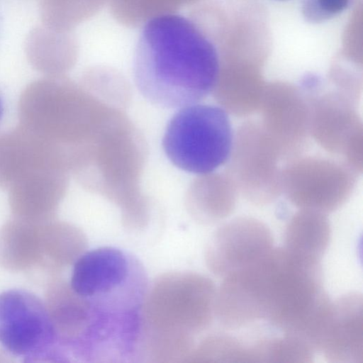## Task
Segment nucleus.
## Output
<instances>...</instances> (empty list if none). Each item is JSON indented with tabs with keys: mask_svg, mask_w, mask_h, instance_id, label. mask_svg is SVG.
<instances>
[{
	"mask_svg": "<svg viewBox=\"0 0 363 363\" xmlns=\"http://www.w3.org/2000/svg\"><path fill=\"white\" fill-rule=\"evenodd\" d=\"M220 60L214 43L193 19L160 14L143 27L133 60L141 95L163 108L197 104L213 91Z\"/></svg>",
	"mask_w": 363,
	"mask_h": 363,
	"instance_id": "f257e3e1",
	"label": "nucleus"
},
{
	"mask_svg": "<svg viewBox=\"0 0 363 363\" xmlns=\"http://www.w3.org/2000/svg\"><path fill=\"white\" fill-rule=\"evenodd\" d=\"M216 294L213 281L199 273L158 276L149 284L141 308L142 347L160 359H186L194 347V335L213 321Z\"/></svg>",
	"mask_w": 363,
	"mask_h": 363,
	"instance_id": "f03ea898",
	"label": "nucleus"
},
{
	"mask_svg": "<svg viewBox=\"0 0 363 363\" xmlns=\"http://www.w3.org/2000/svg\"><path fill=\"white\" fill-rule=\"evenodd\" d=\"M69 284L91 306L115 314L140 312L149 286L143 264L114 247L85 251L74 263Z\"/></svg>",
	"mask_w": 363,
	"mask_h": 363,
	"instance_id": "7ed1b4c3",
	"label": "nucleus"
},
{
	"mask_svg": "<svg viewBox=\"0 0 363 363\" xmlns=\"http://www.w3.org/2000/svg\"><path fill=\"white\" fill-rule=\"evenodd\" d=\"M233 135L228 113L223 108L197 103L181 108L171 118L162 147L174 166L204 175L226 163Z\"/></svg>",
	"mask_w": 363,
	"mask_h": 363,
	"instance_id": "20e7f679",
	"label": "nucleus"
},
{
	"mask_svg": "<svg viewBox=\"0 0 363 363\" xmlns=\"http://www.w3.org/2000/svg\"><path fill=\"white\" fill-rule=\"evenodd\" d=\"M280 154L260 122L247 120L233 135L226 174L238 194L255 206H266L282 194Z\"/></svg>",
	"mask_w": 363,
	"mask_h": 363,
	"instance_id": "39448f33",
	"label": "nucleus"
},
{
	"mask_svg": "<svg viewBox=\"0 0 363 363\" xmlns=\"http://www.w3.org/2000/svg\"><path fill=\"white\" fill-rule=\"evenodd\" d=\"M358 174L343 160L299 155L281 169V188L299 209L333 212L352 196Z\"/></svg>",
	"mask_w": 363,
	"mask_h": 363,
	"instance_id": "423d86ee",
	"label": "nucleus"
},
{
	"mask_svg": "<svg viewBox=\"0 0 363 363\" xmlns=\"http://www.w3.org/2000/svg\"><path fill=\"white\" fill-rule=\"evenodd\" d=\"M0 344L25 362H62L45 303L25 290L0 294Z\"/></svg>",
	"mask_w": 363,
	"mask_h": 363,
	"instance_id": "0eeeda50",
	"label": "nucleus"
},
{
	"mask_svg": "<svg viewBox=\"0 0 363 363\" xmlns=\"http://www.w3.org/2000/svg\"><path fill=\"white\" fill-rule=\"evenodd\" d=\"M258 111L264 130L281 160L301 155L309 145V106L304 91L291 84L267 85Z\"/></svg>",
	"mask_w": 363,
	"mask_h": 363,
	"instance_id": "6e6552de",
	"label": "nucleus"
},
{
	"mask_svg": "<svg viewBox=\"0 0 363 363\" xmlns=\"http://www.w3.org/2000/svg\"><path fill=\"white\" fill-rule=\"evenodd\" d=\"M273 242L264 223L252 217H238L213 233L206 247L205 261L212 273L224 277L261 259L274 247Z\"/></svg>",
	"mask_w": 363,
	"mask_h": 363,
	"instance_id": "1a4fd4ad",
	"label": "nucleus"
},
{
	"mask_svg": "<svg viewBox=\"0 0 363 363\" xmlns=\"http://www.w3.org/2000/svg\"><path fill=\"white\" fill-rule=\"evenodd\" d=\"M45 305L63 362H84L94 328V311L63 279L47 285Z\"/></svg>",
	"mask_w": 363,
	"mask_h": 363,
	"instance_id": "9d476101",
	"label": "nucleus"
},
{
	"mask_svg": "<svg viewBox=\"0 0 363 363\" xmlns=\"http://www.w3.org/2000/svg\"><path fill=\"white\" fill-rule=\"evenodd\" d=\"M309 106L310 134L323 149L341 158L348 144L363 133L358 101L335 89L303 90Z\"/></svg>",
	"mask_w": 363,
	"mask_h": 363,
	"instance_id": "9b49d317",
	"label": "nucleus"
},
{
	"mask_svg": "<svg viewBox=\"0 0 363 363\" xmlns=\"http://www.w3.org/2000/svg\"><path fill=\"white\" fill-rule=\"evenodd\" d=\"M315 347L329 362H363L362 294L350 292L330 301Z\"/></svg>",
	"mask_w": 363,
	"mask_h": 363,
	"instance_id": "f8f14e48",
	"label": "nucleus"
},
{
	"mask_svg": "<svg viewBox=\"0 0 363 363\" xmlns=\"http://www.w3.org/2000/svg\"><path fill=\"white\" fill-rule=\"evenodd\" d=\"M42 224L16 218L0 228L1 267L13 272L41 268Z\"/></svg>",
	"mask_w": 363,
	"mask_h": 363,
	"instance_id": "ddd939ff",
	"label": "nucleus"
},
{
	"mask_svg": "<svg viewBox=\"0 0 363 363\" xmlns=\"http://www.w3.org/2000/svg\"><path fill=\"white\" fill-rule=\"evenodd\" d=\"M86 237L82 230L65 222L49 221L41 228V268L55 274L74 264L85 252Z\"/></svg>",
	"mask_w": 363,
	"mask_h": 363,
	"instance_id": "4468645a",
	"label": "nucleus"
},
{
	"mask_svg": "<svg viewBox=\"0 0 363 363\" xmlns=\"http://www.w3.org/2000/svg\"><path fill=\"white\" fill-rule=\"evenodd\" d=\"M331 236L326 214L300 209L289 220L284 235V247L306 257L321 260Z\"/></svg>",
	"mask_w": 363,
	"mask_h": 363,
	"instance_id": "2eb2a0df",
	"label": "nucleus"
},
{
	"mask_svg": "<svg viewBox=\"0 0 363 363\" xmlns=\"http://www.w3.org/2000/svg\"><path fill=\"white\" fill-rule=\"evenodd\" d=\"M204 176L195 215L201 223H214L233 213L239 194L226 173L212 172Z\"/></svg>",
	"mask_w": 363,
	"mask_h": 363,
	"instance_id": "dca6fc26",
	"label": "nucleus"
},
{
	"mask_svg": "<svg viewBox=\"0 0 363 363\" xmlns=\"http://www.w3.org/2000/svg\"><path fill=\"white\" fill-rule=\"evenodd\" d=\"M186 362H255L252 345L227 334H214L194 346Z\"/></svg>",
	"mask_w": 363,
	"mask_h": 363,
	"instance_id": "f3484780",
	"label": "nucleus"
},
{
	"mask_svg": "<svg viewBox=\"0 0 363 363\" xmlns=\"http://www.w3.org/2000/svg\"><path fill=\"white\" fill-rule=\"evenodd\" d=\"M255 349L258 362L310 363L315 352L306 340L291 333L261 339Z\"/></svg>",
	"mask_w": 363,
	"mask_h": 363,
	"instance_id": "a211bd4d",
	"label": "nucleus"
},
{
	"mask_svg": "<svg viewBox=\"0 0 363 363\" xmlns=\"http://www.w3.org/2000/svg\"><path fill=\"white\" fill-rule=\"evenodd\" d=\"M349 4L350 0H305L302 11L307 21L320 23L340 14Z\"/></svg>",
	"mask_w": 363,
	"mask_h": 363,
	"instance_id": "6ab92c4d",
	"label": "nucleus"
},
{
	"mask_svg": "<svg viewBox=\"0 0 363 363\" xmlns=\"http://www.w3.org/2000/svg\"><path fill=\"white\" fill-rule=\"evenodd\" d=\"M4 115V105L3 102V99L1 96H0V124L3 120Z\"/></svg>",
	"mask_w": 363,
	"mask_h": 363,
	"instance_id": "aec40b11",
	"label": "nucleus"
},
{
	"mask_svg": "<svg viewBox=\"0 0 363 363\" xmlns=\"http://www.w3.org/2000/svg\"><path fill=\"white\" fill-rule=\"evenodd\" d=\"M277 1H285V0H277Z\"/></svg>",
	"mask_w": 363,
	"mask_h": 363,
	"instance_id": "412c9836",
	"label": "nucleus"
}]
</instances>
